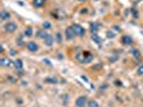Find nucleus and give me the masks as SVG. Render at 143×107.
Returning a JSON list of instances; mask_svg holds the SVG:
<instances>
[{"label":"nucleus","mask_w":143,"mask_h":107,"mask_svg":"<svg viewBox=\"0 0 143 107\" xmlns=\"http://www.w3.org/2000/svg\"><path fill=\"white\" fill-rule=\"evenodd\" d=\"M114 28H115V30H117V31H121V29H120V28H118V27H116V26H115Z\"/></svg>","instance_id":"obj_26"},{"label":"nucleus","mask_w":143,"mask_h":107,"mask_svg":"<svg viewBox=\"0 0 143 107\" xmlns=\"http://www.w3.org/2000/svg\"><path fill=\"white\" fill-rule=\"evenodd\" d=\"M24 34H25L26 37H31V35H32V28L31 27H27L25 29V31H24Z\"/></svg>","instance_id":"obj_15"},{"label":"nucleus","mask_w":143,"mask_h":107,"mask_svg":"<svg viewBox=\"0 0 143 107\" xmlns=\"http://www.w3.org/2000/svg\"><path fill=\"white\" fill-rule=\"evenodd\" d=\"M106 35H108V38H110V39L114 38V33H113L112 31H108V32H106Z\"/></svg>","instance_id":"obj_23"},{"label":"nucleus","mask_w":143,"mask_h":107,"mask_svg":"<svg viewBox=\"0 0 143 107\" xmlns=\"http://www.w3.org/2000/svg\"><path fill=\"white\" fill-rule=\"evenodd\" d=\"M14 65H15V68L17 70H22L23 69V61L21 60V59H17V60L14 62Z\"/></svg>","instance_id":"obj_13"},{"label":"nucleus","mask_w":143,"mask_h":107,"mask_svg":"<svg viewBox=\"0 0 143 107\" xmlns=\"http://www.w3.org/2000/svg\"><path fill=\"white\" fill-rule=\"evenodd\" d=\"M92 39H93L94 42H96V43H98V44H100V43H101V39L98 37V34H93Z\"/></svg>","instance_id":"obj_16"},{"label":"nucleus","mask_w":143,"mask_h":107,"mask_svg":"<svg viewBox=\"0 0 143 107\" xmlns=\"http://www.w3.org/2000/svg\"><path fill=\"white\" fill-rule=\"evenodd\" d=\"M65 33H66V38H67V40H72V39L75 37V35H76L72 27H68V28H66V31H65Z\"/></svg>","instance_id":"obj_5"},{"label":"nucleus","mask_w":143,"mask_h":107,"mask_svg":"<svg viewBox=\"0 0 143 107\" xmlns=\"http://www.w3.org/2000/svg\"><path fill=\"white\" fill-rule=\"evenodd\" d=\"M86 102H87V97L82 95V97L76 99V101H75V106L76 107H84L86 105Z\"/></svg>","instance_id":"obj_4"},{"label":"nucleus","mask_w":143,"mask_h":107,"mask_svg":"<svg viewBox=\"0 0 143 107\" xmlns=\"http://www.w3.org/2000/svg\"><path fill=\"white\" fill-rule=\"evenodd\" d=\"M45 81L46 82H52V84H57V82H58V80L56 78H54V77H53V78H51V77H47V78H45Z\"/></svg>","instance_id":"obj_18"},{"label":"nucleus","mask_w":143,"mask_h":107,"mask_svg":"<svg viewBox=\"0 0 143 107\" xmlns=\"http://www.w3.org/2000/svg\"><path fill=\"white\" fill-rule=\"evenodd\" d=\"M12 64L11 60L9 58H1V60H0V65H2V67H10V65Z\"/></svg>","instance_id":"obj_9"},{"label":"nucleus","mask_w":143,"mask_h":107,"mask_svg":"<svg viewBox=\"0 0 143 107\" xmlns=\"http://www.w3.org/2000/svg\"><path fill=\"white\" fill-rule=\"evenodd\" d=\"M44 2H45V0H33L32 4H33V7H35V8H41V7H43V5H44Z\"/></svg>","instance_id":"obj_11"},{"label":"nucleus","mask_w":143,"mask_h":107,"mask_svg":"<svg viewBox=\"0 0 143 107\" xmlns=\"http://www.w3.org/2000/svg\"><path fill=\"white\" fill-rule=\"evenodd\" d=\"M138 74L139 75H143V65L139 67V69H138Z\"/></svg>","instance_id":"obj_24"},{"label":"nucleus","mask_w":143,"mask_h":107,"mask_svg":"<svg viewBox=\"0 0 143 107\" xmlns=\"http://www.w3.org/2000/svg\"><path fill=\"white\" fill-rule=\"evenodd\" d=\"M88 107H99V105H98V103L96 102V101L92 100V101L88 102Z\"/></svg>","instance_id":"obj_17"},{"label":"nucleus","mask_w":143,"mask_h":107,"mask_svg":"<svg viewBox=\"0 0 143 107\" xmlns=\"http://www.w3.org/2000/svg\"><path fill=\"white\" fill-rule=\"evenodd\" d=\"M82 13H83V14H84V13H87V9H83V10H82Z\"/></svg>","instance_id":"obj_25"},{"label":"nucleus","mask_w":143,"mask_h":107,"mask_svg":"<svg viewBox=\"0 0 143 107\" xmlns=\"http://www.w3.org/2000/svg\"><path fill=\"white\" fill-rule=\"evenodd\" d=\"M16 29H17V26H16V24H14V23H8V24H5V25H4V30L7 32H9V33L15 32Z\"/></svg>","instance_id":"obj_3"},{"label":"nucleus","mask_w":143,"mask_h":107,"mask_svg":"<svg viewBox=\"0 0 143 107\" xmlns=\"http://www.w3.org/2000/svg\"><path fill=\"white\" fill-rule=\"evenodd\" d=\"M72 28H73V30H74L75 34L79 35V37H83V35L85 34V29L83 28L82 26L77 25V24H74V25L72 26Z\"/></svg>","instance_id":"obj_2"},{"label":"nucleus","mask_w":143,"mask_h":107,"mask_svg":"<svg viewBox=\"0 0 143 107\" xmlns=\"http://www.w3.org/2000/svg\"><path fill=\"white\" fill-rule=\"evenodd\" d=\"M132 52H133V56H135V57H140V51H139V50L133 49Z\"/></svg>","instance_id":"obj_22"},{"label":"nucleus","mask_w":143,"mask_h":107,"mask_svg":"<svg viewBox=\"0 0 143 107\" xmlns=\"http://www.w3.org/2000/svg\"><path fill=\"white\" fill-rule=\"evenodd\" d=\"M80 2H84V1H87V0H79Z\"/></svg>","instance_id":"obj_27"},{"label":"nucleus","mask_w":143,"mask_h":107,"mask_svg":"<svg viewBox=\"0 0 143 107\" xmlns=\"http://www.w3.org/2000/svg\"><path fill=\"white\" fill-rule=\"evenodd\" d=\"M122 43H123V45H125V46L131 45V44H132V39H131V37H129V35H123V38H122Z\"/></svg>","instance_id":"obj_7"},{"label":"nucleus","mask_w":143,"mask_h":107,"mask_svg":"<svg viewBox=\"0 0 143 107\" xmlns=\"http://www.w3.org/2000/svg\"><path fill=\"white\" fill-rule=\"evenodd\" d=\"M53 41H54V40H53V35L47 33V35H46L45 39H44L45 45H46V46H52V45H53Z\"/></svg>","instance_id":"obj_8"},{"label":"nucleus","mask_w":143,"mask_h":107,"mask_svg":"<svg viewBox=\"0 0 143 107\" xmlns=\"http://www.w3.org/2000/svg\"><path fill=\"white\" fill-rule=\"evenodd\" d=\"M26 46H27L28 50H29V51H32V52L38 51V49H39L38 44H37V43H34V42H28V43L26 44Z\"/></svg>","instance_id":"obj_6"},{"label":"nucleus","mask_w":143,"mask_h":107,"mask_svg":"<svg viewBox=\"0 0 143 107\" xmlns=\"http://www.w3.org/2000/svg\"><path fill=\"white\" fill-rule=\"evenodd\" d=\"M46 35H47V33L43 30V29H41V30H39V31L37 32V37L40 38V39H45Z\"/></svg>","instance_id":"obj_12"},{"label":"nucleus","mask_w":143,"mask_h":107,"mask_svg":"<svg viewBox=\"0 0 143 107\" xmlns=\"http://www.w3.org/2000/svg\"><path fill=\"white\" fill-rule=\"evenodd\" d=\"M98 25L97 24H92L91 25V31L93 34H97V31H98Z\"/></svg>","instance_id":"obj_14"},{"label":"nucleus","mask_w":143,"mask_h":107,"mask_svg":"<svg viewBox=\"0 0 143 107\" xmlns=\"http://www.w3.org/2000/svg\"><path fill=\"white\" fill-rule=\"evenodd\" d=\"M56 41H57V43H61V41H62V35L60 32H58L56 34Z\"/></svg>","instance_id":"obj_20"},{"label":"nucleus","mask_w":143,"mask_h":107,"mask_svg":"<svg viewBox=\"0 0 143 107\" xmlns=\"http://www.w3.org/2000/svg\"><path fill=\"white\" fill-rule=\"evenodd\" d=\"M43 28H44V29H51V28H52L51 23H49V22H44V23H43Z\"/></svg>","instance_id":"obj_21"},{"label":"nucleus","mask_w":143,"mask_h":107,"mask_svg":"<svg viewBox=\"0 0 143 107\" xmlns=\"http://www.w3.org/2000/svg\"><path fill=\"white\" fill-rule=\"evenodd\" d=\"M102 68H103V65L101 64V63H98V64H96V65H94V67H93V70H95V71H100Z\"/></svg>","instance_id":"obj_19"},{"label":"nucleus","mask_w":143,"mask_h":107,"mask_svg":"<svg viewBox=\"0 0 143 107\" xmlns=\"http://www.w3.org/2000/svg\"><path fill=\"white\" fill-rule=\"evenodd\" d=\"M76 58L81 63H88V62H91L93 60L94 56H93V54L91 51H83L82 54L81 52L77 54Z\"/></svg>","instance_id":"obj_1"},{"label":"nucleus","mask_w":143,"mask_h":107,"mask_svg":"<svg viewBox=\"0 0 143 107\" xmlns=\"http://www.w3.org/2000/svg\"><path fill=\"white\" fill-rule=\"evenodd\" d=\"M0 17H1L2 20H9L10 19V13L7 11L2 10L1 12H0Z\"/></svg>","instance_id":"obj_10"}]
</instances>
